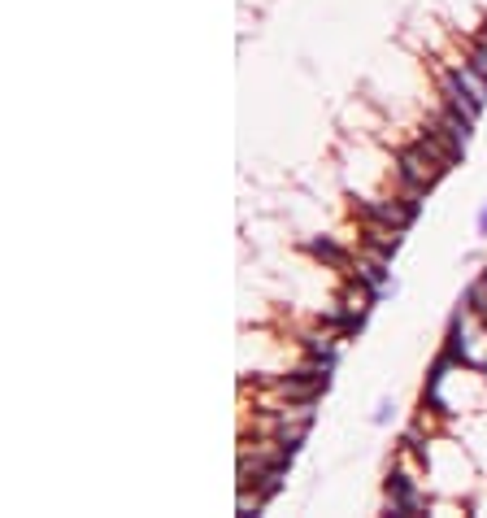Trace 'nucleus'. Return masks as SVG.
Returning <instances> with one entry per match:
<instances>
[{
  "label": "nucleus",
  "mask_w": 487,
  "mask_h": 518,
  "mask_svg": "<svg viewBox=\"0 0 487 518\" xmlns=\"http://www.w3.org/2000/svg\"><path fill=\"white\" fill-rule=\"evenodd\" d=\"M400 236L405 231H396V227H383V222H370L366 231H362V244H366V253H374V257H392L400 253Z\"/></svg>",
  "instance_id": "7ed1b4c3"
},
{
  "label": "nucleus",
  "mask_w": 487,
  "mask_h": 518,
  "mask_svg": "<svg viewBox=\"0 0 487 518\" xmlns=\"http://www.w3.org/2000/svg\"><path fill=\"white\" fill-rule=\"evenodd\" d=\"M483 279H487V270H483Z\"/></svg>",
  "instance_id": "9d476101"
},
{
  "label": "nucleus",
  "mask_w": 487,
  "mask_h": 518,
  "mask_svg": "<svg viewBox=\"0 0 487 518\" xmlns=\"http://www.w3.org/2000/svg\"><path fill=\"white\" fill-rule=\"evenodd\" d=\"M466 314L487 318V279H479V283H470V288H466Z\"/></svg>",
  "instance_id": "423d86ee"
},
{
  "label": "nucleus",
  "mask_w": 487,
  "mask_h": 518,
  "mask_svg": "<svg viewBox=\"0 0 487 518\" xmlns=\"http://www.w3.org/2000/svg\"><path fill=\"white\" fill-rule=\"evenodd\" d=\"M422 510H426V501L418 497L414 479H409L405 471H392V475H388V514H396V518H418Z\"/></svg>",
  "instance_id": "f03ea898"
},
{
  "label": "nucleus",
  "mask_w": 487,
  "mask_h": 518,
  "mask_svg": "<svg viewBox=\"0 0 487 518\" xmlns=\"http://www.w3.org/2000/svg\"><path fill=\"white\" fill-rule=\"evenodd\" d=\"M470 66L487 79V40H474V44H470Z\"/></svg>",
  "instance_id": "0eeeda50"
},
{
  "label": "nucleus",
  "mask_w": 487,
  "mask_h": 518,
  "mask_svg": "<svg viewBox=\"0 0 487 518\" xmlns=\"http://www.w3.org/2000/svg\"><path fill=\"white\" fill-rule=\"evenodd\" d=\"M392 418V401H378V409H374V423H388Z\"/></svg>",
  "instance_id": "6e6552de"
},
{
  "label": "nucleus",
  "mask_w": 487,
  "mask_h": 518,
  "mask_svg": "<svg viewBox=\"0 0 487 518\" xmlns=\"http://www.w3.org/2000/svg\"><path fill=\"white\" fill-rule=\"evenodd\" d=\"M309 253H314V257H322V262H326V266H335V270H344V266H348V253H344L335 240H326V236H322V240H309Z\"/></svg>",
  "instance_id": "39448f33"
},
{
  "label": "nucleus",
  "mask_w": 487,
  "mask_h": 518,
  "mask_svg": "<svg viewBox=\"0 0 487 518\" xmlns=\"http://www.w3.org/2000/svg\"><path fill=\"white\" fill-rule=\"evenodd\" d=\"M357 279H366L370 288H378V292H396V283H392V270H388V257H362L357 262Z\"/></svg>",
  "instance_id": "20e7f679"
},
{
  "label": "nucleus",
  "mask_w": 487,
  "mask_h": 518,
  "mask_svg": "<svg viewBox=\"0 0 487 518\" xmlns=\"http://www.w3.org/2000/svg\"><path fill=\"white\" fill-rule=\"evenodd\" d=\"M444 170H448V162H440V157H435V152H426L422 144H409L400 157H396L400 183L414 188V192H431V188L444 179Z\"/></svg>",
  "instance_id": "f257e3e1"
},
{
  "label": "nucleus",
  "mask_w": 487,
  "mask_h": 518,
  "mask_svg": "<svg viewBox=\"0 0 487 518\" xmlns=\"http://www.w3.org/2000/svg\"><path fill=\"white\" fill-rule=\"evenodd\" d=\"M479 236H487V200H483V210H479Z\"/></svg>",
  "instance_id": "1a4fd4ad"
}]
</instances>
